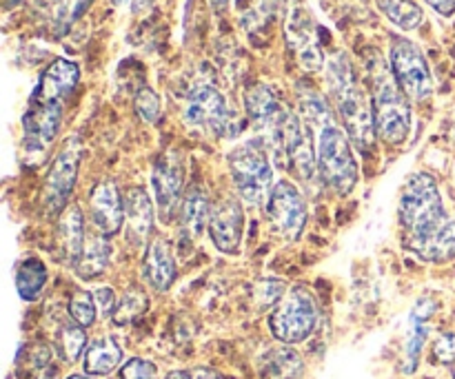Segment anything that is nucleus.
I'll use <instances>...</instances> for the list:
<instances>
[{"instance_id":"1","label":"nucleus","mask_w":455,"mask_h":379,"mask_svg":"<svg viewBox=\"0 0 455 379\" xmlns=\"http://www.w3.org/2000/svg\"><path fill=\"white\" fill-rule=\"evenodd\" d=\"M329 93L342 124L349 133L351 142L358 149L369 151L376 140V120H373V102L367 89L360 83L347 53H333L327 65Z\"/></svg>"},{"instance_id":"2","label":"nucleus","mask_w":455,"mask_h":379,"mask_svg":"<svg viewBox=\"0 0 455 379\" xmlns=\"http://www.w3.org/2000/svg\"><path fill=\"white\" fill-rule=\"evenodd\" d=\"M371 102L378 138L391 146L407 142L411 131L409 98L382 60H373L371 65Z\"/></svg>"},{"instance_id":"3","label":"nucleus","mask_w":455,"mask_h":379,"mask_svg":"<svg viewBox=\"0 0 455 379\" xmlns=\"http://www.w3.org/2000/svg\"><path fill=\"white\" fill-rule=\"evenodd\" d=\"M311 129H315L318 176L333 193L349 195L360 178L349 133L336 122V118L324 120Z\"/></svg>"},{"instance_id":"4","label":"nucleus","mask_w":455,"mask_h":379,"mask_svg":"<svg viewBox=\"0 0 455 379\" xmlns=\"http://www.w3.org/2000/svg\"><path fill=\"white\" fill-rule=\"evenodd\" d=\"M447 216L438 182L429 173H416L404 185L398 204V217L407 233V244L434 233L447 220Z\"/></svg>"},{"instance_id":"5","label":"nucleus","mask_w":455,"mask_h":379,"mask_svg":"<svg viewBox=\"0 0 455 379\" xmlns=\"http://www.w3.org/2000/svg\"><path fill=\"white\" fill-rule=\"evenodd\" d=\"M229 171L240 198L249 204H260L274 189V169L269 151L262 140H247L229 154Z\"/></svg>"},{"instance_id":"6","label":"nucleus","mask_w":455,"mask_h":379,"mask_svg":"<svg viewBox=\"0 0 455 379\" xmlns=\"http://www.w3.org/2000/svg\"><path fill=\"white\" fill-rule=\"evenodd\" d=\"M315 324H318V304L305 287H293L269 318L271 333L283 344L305 342L314 333Z\"/></svg>"},{"instance_id":"7","label":"nucleus","mask_w":455,"mask_h":379,"mask_svg":"<svg viewBox=\"0 0 455 379\" xmlns=\"http://www.w3.org/2000/svg\"><path fill=\"white\" fill-rule=\"evenodd\" d=\"M389 67L395 83L409 100L425 102L434 93L429 62L416 43L407 38H394L389 49Z\"/></svg>"},{"instance_id":"8","label":"nucleus","mask_w":455,"mask_h":379,"mask_svg":"<svg viewBox=\"0 0 455 379\" xmlns=\"http://www.w3.org/2000/svg\"><path fill=\"white\" fill-rule=\"evenodd\" d=\"M185 120L189 127L212 136H227L234 122V111L225 96L213 84L198 83L191 87L185 105Z\"/></svg>"},{"instance_id":"9","label":"nucleus","mask_w":455,"mask_h":379,"mask_svg":"<svg viewBox=\"0 0 455 379\" xmlns=\"http://www.w3.org/2000/svg\"><path fill=\"white\" fill-rule=\"evenodd\" d=\"M267 217L280 238L289 242L300 238L307 225V202L293 182H275L267 198Z\"/></svg>"},{"instance_id":"10","label":"nucleus","mask_w":455,"mask_h":379,"mask_svg":"<svg viewBox=\"0 0 455 379\" xmlns=\"http://www.w3.org/2000/svg\"><path fill=\"white\" fill-rule=\"evenodd\" d=\"M80 151L83 149H80L78 138H69L60 149V154L56 155V160H53L52 169H49L43 191L44 211L49 216H60L67 209V202H69V195L76 185V176H78Z\"/></svg>"},{"instance_id":"11","label":"nucleus","mask_w":455,"mask_h":379,"mask_svg":"<svg viewBox=\"0 0 455 379\" xmlns=\"http://www.w3.org/2000/svg\"><path fill=\"white\" fill-rule=\"evenodd\" d=\"M244 211L235 198H225L212 209L209 217V235L218 251L235 253L243 242Z\"/></svg>"},{"instance_id":"12","label":"nucleus","mask_w":455,"mask_h":379,"mask_svg":"<svg viewBox=\"0 0 455 379\" xmlns=\"http://www.w3.org/2000/svg\"><path fill=\"white\" fill-rule=\"evenodd\" d=\"M182 178H185V169H182V162L176 154L158 158L154 173H151V185H154L156 202H158L163 220H169L185 198L182 195Z\"/></svg>"},{"instance_id":"13","label":"nucleus","mask_w":455,"mask_h":379,"mask_svg":"<svg viewBox=\"0 0 455 379\" xmlns=\"http://www.w3.org/2000/svg\"><path fill=\"white\" fill-rule=\"evenodd\" d=\"M62 120V102H31L22 118L25 127V149L43 154L56 138Z\"/></svg>"},{"instance_id":"14","label":"nucleus","mask_w":455,"mask_h":379,"mask_svg":"<svg viewBox=\"0 0 455 379\" xmlns=\"http://www.w3.org/2000/svg\"><path fill=\"white\" fill-rule=\"evenodd\" d=\"M89 209H92V220L98 233L105 238H111L124 226V202L114 182L102 180L93 186Z\"/></svg>"},{"instance_id":"15","label":"nucleus","mask_w":455,"mask_h":379,"mask_svg":"<svg viewBox=\"0 0 455 379\" xmlns=\"http://www.w3.org/2000/svg\"><path fill=\"white\" fill-rule=\"evenodd\" d=\"M78 65L65 58H56L40 75L31 102H62L78 84Z\"/></svg>"},{"instance_id":"16","label":"nucleus","mask_w":455,"mask_h":379,"mask_svg":"<svg viewBox=\"0 0 455 379\" xmlns=\"http://www.w3.org/2000/svg\"><path fill=\"white\" fill-rule=\"evenodd\" d=\"M124 226L132 244L142 247L154 231V202L142 186H129L124 191Z\"/></svg>"},{"instance_id":"17","label":"nucleus","mask_w":455,"mask_h":379,"mask_svg":"<svg viewBox=\"0 0 455 379\" xmlns=\"http://www.w3.org/2000/svg\"><path fill=\"white\" fill-rule=\"evenodd\" d=\"M142 275L154 291L164 293L173 287L178 278L176 260H173L172 244L163 238H154L145 251L142 260Z\"/></svg>"},{"instance_id":"18","label":"nucleus","mask_w":455,"mask_h":379,"mask_svg":"<svg viewBox=\"0 0 455 379\" xmlns=\"http://www.w3.org/2000/svg\"><path fill=\"white\" fill-rule=\"evenodd\" d=\"M289 43H291L293 51L298 53V60L307 71H318L323 67V49L315 43L314 22L309 20L305 12L298 9L291 18H289L287 27Z\"/></svg>"},{"instance_id":"19","label":"nucleus","mask_w":455,"mask_h":379,"mask_svg":"<svg viewBox=\"0 0 455 379\" xmlns=\"http://www.w3.org/2000/svg\"><path fill=\"white\" fill-rule=\"evenodd\" d=\"M409 251L416 253L422 262H449L455 260V216L449 213L447 220L427 238L407 244Z\"/></svg>"},{"instance_id":"20","label":"nucleus","mask_w":455,"mask_h":379,"mask_svg":"<svg viewBox=\"0 0 455 379\" xmlns=\"http://www.w3.org/2000/svg\"><path fill=\"white\" fill-rule=\"evenodd\" d=\"M209 217L212 209H209L207 191L198 185H191L180 202V225L187 238L198 240L204 226H209Z\"/></svg>"},{"instance_id":"21","label":"nucleus","mask_w":455,"mask_h":379,"mask_svg":"<svg viewBox=\"0 0 455 379\" xmlns=\"http://www.w3.org/2000/svg\"><path fill=\"white\" fill-rule=\"evenodd\" d=\"M58 240H60V249L65 260L71 266H76L80 253H83L87 235H84V220L80 213L78 204H71L62 211L60 222H58Z\"/></svg>"},{"instance_id":"22","label":"nucleus","mask_w":455,"mask_h":379,"mask_svg":"<svg viewBox=\"0 0 455 379\" xmlns=\"http://www.w3.org/2000/svg\"><path fill=\"white\" fill-rule=\"evenodd\" d=\"M109 257H111V247L109 242H107L105 235L102 233L92 235V238H87V242H84V249L83 253H80L74 269L80 280H96L107 271V266H109Z\"/></svg>"},{"instance_id":"23","label":"nucleus","mask_w":455,"mask_h":379,"mask_svg":"<svg viewBox=\"0 0 455 379\" xmlns=\"http://www.w3.org/2000/svg\"><path fill=\"white\" fill-rule=\"evenodd\" d=\"M123 362V349L114 337H98L84 351V371L89 375H109Z\"/></svg>"},{"instance_id":"24","label":"nucleus","mask_w":455,"mask_h":379,"mask_svg":"<svg viewBox=\"0 0 455 379\" xmlns=\"http://www.w3.org/2000/svg\"><path fill=\"white\" fill-rule=\"evenodd\" d=\"M47 284V269L40 260L29 257L16 271V291L25 302H34Z\"/></svg>"},{"instance_id":"25","label":"nucleus","mask_w":455,"mask_h":379,"mask_svg":"<svg viewBox=\"0 0 455 379\" xmlns=\"http://www.w3.org/2000/svg\"><path fill=\"white\" fill-rule=\"evenodd\" d=\"M302 375V359L291 349L269 351L262 367L265 379H298Z\"/></svg>"},{"instance_id":"26","label":"nucleus","mask_w":455,"mask_h":379,"mask_svg":"<svg viewBox=\"0 0 455 379\" xmlns=\"http://www.w3.org/2000/svg\"><path fill=\"white\" fill-rule=\"evenodd\" d=\"M431 311H434V304H431L429 300H422L411 315V333H409V342H407V371L409 373L416 368L418 358H420V351L422 346H425L427 333H429V328H427V318L431 315Z\"/></svg>"},{"instance_id":"27","label":"nucleus","mask_w":455,"mask_h":379,"mask_svg":"<svg viewBox=\"0 0 455 379\" xmlns=\"http://www.w3.org/2000/svg\"><path fill=\"white\" fill-rule=\"evenodd\" d=\"M378 4H380L382 13L400 29L411 31L420 27L422 9L416 0H378Z\"/></svg>"},{"instance_id":"28","label":"nucleus","mask_w":455,"mask_h":379,"mask_svg":"<svg viewBox=\"0 0 455 379\" xmlns=\"http://www.w3.org/2000/svg\"><path fill=\"white\" fill-rule=\"evenodd\" d=\"M147 306H149V300H147L145 291L132 287V288H127V291H124V296L118 300L111 320H114L118 327H124V324H132L133 320L140 318V315L147 311Z\"/></svg>"},{"instance_id":"29","label":"nucleus","mask_w":455,"mask_h":379,"mask_svg":"<svg viewBox=\"0 0 455 379\" xmlns=\"http://www.w3.org/2000/svg\"><path fill=\"white\" fill-rule=\"evenodd\" d=\"M56 346H58V353L65 362L74 364L76 359L83 355L84 346H87V336H84V328L80 324L69 322L58 331L56 336Z\"/></svg>"},{"instance_id":"30","label":"nucleus","mask_w":455,"mask_h":379,"mask_svg":"<svg viewBox=\"0 0 455 379\" xmlns=\"http://www.w3.org/2000/svg\"><path fill=\"white\" fill-rule=\"evenodd\" d=\"M98 304L96 296H92L89 291H76L69 300V318L71 322L80 324L83 328L92 327L96 322Z\"/></svg>"},{"instance_id":"31","label":"nucleus","mask_w":455,"mask_h":379,"mask_svg":"<svg viewBox=\"0 0 455 379\" xmlns=\"http://www.w3.org/2000/svg\"><path fill=\"white\" fill-rule=\"evenodd\" d=\"M133 107H136V114L149 124L158 122L160 114H163V102H160L158 93H156L154 89H149V87H142L140 91L136 93Z\"/></svg>"},{"instance_id":"32","label":"nucleus","mask_w":455,"mask_h":379,"mask_svg":"<svg viewBox=\"0 0 455 379\" xmlns=\"http://www.w3.org/2000/svg\"><path fill=\"white\" fill-rule=\"evenodd\" d=\"M120 379H158V368L149 359L133 358L120 368Z\"/></svg>"},{"instance_id":"33","label":"nucleus","mask_w":455,"mask_h":379,"mask_svg":"<svg viewBox=\"0 0 455 379\" xmlns=\"http://www.w3.org/2000/svg\"><path fill=\"white\" fill-rule=\"evenodd\" d=\"M283 297H284V284L278 282V280H267V282L258 284L256 300L262 309H265V306L280 304Z\"/></svg>"},{"instance_id":"34","label":"nucleus","mask_w":455,"mask_h":379,"mask_svg":"<svg viewBox=\"0 0 455 379\" xmlns=\"http://www.w3.org/2000/svg\"><path fill=\"white\" fill-rule=\"evenodd\" d=\"M434 359L438 364H455V333H443L434 342Z\"/></svg>"},{"instance_id":"35","label":"nucleus","mask_w":455,"mask_h":379,"mask_svg":"<svg viewBox=\"0 0 455 379\" xmlns=\"http://www.w3.org/2000/svg\"><path fill=\"white\" fill-rule=\"evenodd\" d=\"M96 304H98V309H100L102 315H114L118 300H116V296H114V291H111V288H98V291H96Z\"/></svg>"},{"instance_id":"36","label":"nucleus","mask_w":455,"mask_h":379,"mask_svg":"<svg viewBox=\"0 0 455 379\" xmlns=\"http://www.w3.org/2000/svg\"><path fill=\"white\" fill-rule=\"evenodd\" d=\"M49 359H52V351H49L47 344H43V342H38V344L31 346L29 351V362L31 367L36 368H44L49 364Z\"/></svg>"},{"instance_id":"37","label":"nucleus","mask_w":455,"mask_h":379,"mask_svg":"<svg viewBox=\"0 0 455 379\" xmlns=\"http://www.w3.org/2000/svg\"><path fill=\"white\" fill-rule=\"evenodd\" d=\"M427 4H429V7H434L435 12L444 18L453 16L455 13V0H427Z\"/></svg>"},{"instance_id":"38","label":"nucleus","mask_w":455,"mask_h":379,"mask_svg":"<svg viewBox=\"0 0 455 379\" xmlns=\"http://www.w3.org/2000/svg\"><path fill=\"white\" fill-rule=\"evenodd\" d=\"M191 375H194V379H225L220 373L213 371V368H198V371H194Z\"/></svg>"},{"instance_id":"39","label":"nucleus","mask_w":455,"mask_h":379,"mask_svg":"<svg viewBox=\"0 0 455 379\" xmlns=\"http://www.w3.org/2000/svg\"><path fill=\"white\" fill-rule=\"evenodd\" d=\"M164 379H194V375L187 371H172Z\"/></svg>"},{"instance_id":"40","label":"nucleus","mask_w":455,"mask_h":379,"mask_svg":"<svg viewBox=\"0 0 455 379\" xmlns=\"http://www.w3.org/2000/svg\"><path fill=\"white\" fill-rule=\"evenodd\" d=\"M92 3L93 0H76V16H80V13H83Z\"/></svg>"},{"instance_id":"41","label":"nucleus","mask_w":455,"mask_h":379,"mask_svg":"<svg viewBox=\"0 0 455 379\" xmlns=\"http://www.w3.org/2000/svg\"><path fill=\"white\" fill-rule=\"evenodd\" d=\"M212 3V7L216 9V12H225L227 4H229V0H209Z\"/></svg>"},{"instance_id":"42","label":"nucleus","mask_w":455,"mask_h":379,"mask_svg":"<svg viewBox=\"0 0 455 379\" xmlns=\"http://www.w3.org/2000/svg\"><path fill=\"white\" fill-rule=\"evenodd\" d=\"M67 379H93V377H89V375H71V377H67Z\"/></svg>"},{"instance_id":"43","label":"nucleus","mask_w":455,"mask_h":379,"mask_svg":"<svg viewBox=\"0 0 455 379\" xmlns=\"http://www.w3.org/2000/svg\"><path fill=\"white\" fill-rule=\"evenodd\" d=\"M116 4H123V3H127V0H114Z\"/></svg>"},{"instance_id":"44","label":"nucleus","mask_w":455,"mask_h":379,"mask_svg":"<svg viewBox=\"0 0 455 379\" xmlns=\"http://www.w3.org/2000/svg\"><path fill=\"white\" fill-rule=\"evenodd\" d=\"M453 377H455V364H453Z\"/></svg>"}]
</instances>
